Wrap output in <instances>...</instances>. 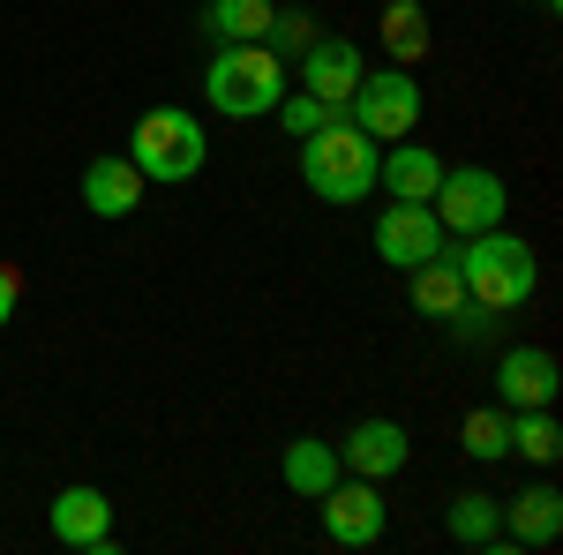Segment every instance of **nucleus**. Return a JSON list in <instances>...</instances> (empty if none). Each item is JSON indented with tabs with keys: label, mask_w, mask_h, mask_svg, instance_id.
I'll list each match as a JSON object with an SVG mask.
<instances>
[{
	"label": "nucleus",
	"mask_w": 563,
	"mask_h": 555,
	"mask_svg": "<svg viewBox=\"0 0 563 555\" xmlns=\"http://www.w3.org/2000/svg\"><path fill=\"white\" fill-rule=\"evenodd\" d=\"M541 8H563V0H541Z\"/></svg>",
	"instance_id": "26"
},
{
	"label": "nucleus",
	"mask_w": 563,
	"mask_h": 555,
	"mask_svg": "<svg viewBox=\"0 0 563 555\" xmlns=\"http://www.w3.org/2000/svg\"><path fill=\"white\" fill-rule=\"evenodd\" d=\"M278 0H203V38L211 45H263Z\"/></svg>",
	"instance_id": "18"
},
{
	"label": "nucleus",
	"mask_w": 563,
	"mask_h": 555,
	"mask_svg": "<svg viewBox=\"0 0 563 555\" xmlns=\"http://www.w3.org/2000/svg\"><path fill=\"white\" fill-rule=\"evenodd\" d=\"M451 248V233L435 225L429 203H384V218H376V256L398 263V270H413V263H429Z\"/></svg>",
	"instance_id": "9"
},
{
	"label": "nucleus",
	"mask_w": 563,
	"mask_h": 555,
	"mask_svg": "<svg viewBox=\"0 0 563 555\" xmlns=\"http://www.w3.org/2000/svg\"><path fill=\"white\" fill-rule=\"evenodd\" d=\"M346 121L361 135H376V143H398V135L421 129V84H413V68H376V76H361L346 98Z\"/></svg>",
	"instance_id": "6"
},
{
	"label": "nucleus",
	"mask_w": 563,
	"mask_h": 555,
	"mask_svg": "<svg viewBox=\"0 0 563 555\" xmlns=\"http://www.w3.org/2000/svg\"><path fill=\"white\" fill-rule=\"evenodd\" d=\"M429 211L443 233H488V225H504V211H511V188H504V173L488 166H443V180H435Z\"/></svg>",
	"instance_id": "5"
},
{
	"label": "nucleus",
	"mask_w": 563,
	"mask_h": 555,
	"mask_svg": "<svg viewBox=\"0 0 563 555\" xmlns=\"http://www.w3.org/2000/svg\"><path fill=\"white\" fill-rule=\"evenodd\" d=\"M406 278H413V308H421V315H435V323H443V315H451V308L466 300V286H459V263H451V248H443V256H429V263H413Z\"/></svg>",
	"instance_id": "20"
},
{
	"label": "nucleus",
	"mask_w": 563,
	"mask_h": 555,
	"mask_svg": "<svg viewBox=\"0 0 563 555\" xmlns=\"http://www.w3.org/2000/svg\"><path fill=\"white\" fill-rule=\"evenodd\" d=\"M129 166L158 188H180L211 166V129L188 113V106H151L143 121L129 129Z\"/></svg>",
	"instance_id": "3"
},
{
	"label": "nucleus",
	"mask_w": 563,
	"mask_h": 555,
	"mask_svg": "<svg viewBox=\"0 0 563 555\" xmlns=\"http://www.w3.org/2000/svg\"><path fill=\"white\" fill-rule=\"evenodd\" d=\"M361 76H368V68H361V45H353V38H323V31H316V45L301 53V90L331 98V106H346Z\"/></svg>",
	"instance_id": "13"
},
{
	"label": "nucleus",
	"mask_w": 563,
	"mask_h": 555,
	"mask_svg": "<svg viewBox=\"0 0 563 555\" xmlns=\"http://www.w3.org/2000/svg\"><path fill=\"white\" fill-rule=\"evenodd\" d=\"M339 473H346L339 466V443H323V435H294V443L278 451V480H286L294 496H308V503H316Z\"/></svg>",
	"instance_id": "16"
},
{
	"label": "nucleus",
	"mask_w": 563,
	"mask_h": 555,
	"mask_svg": "<svg viewBox=\"0 0 563 555\" xmlns=\"http://www.w3.org/2000/svg\"><path fill=\"white\" fill-rule=\"evenodd\" d=\"M443 533H451L459 548H488V541L504 533V503H496V496H481V488H466V496H451Z\"/></svg>",
	"instance_id": "19"
},
{
	"label": "nucleus",
	"mask_w": 563,
	"mask_h": 555,
	"mask_svg": "<svg viewBox=\"0 0 563 555\" xmlns=\"http://www.w3.org/2000/svg\"><path fill=\"white\" fill-rule=\"evenodd\" d=\"M143 188H151V180H143L129 158H90L84 166V211L106 218V225H113V218H135L143 211Z\"/></svg>",
	"instance_id": "14"
},
{
	"label": "nucleus",
	"mask_w": 563,
	"mask_h": 555,
	"mask_svg": "<svg viewBox=\"0 0 563 555\" xmlns=\"http://www.w3.org/2000/svg\"><path fill=\"white\" fill-rule=\"evenodd\" d=\"M15 300H23V270H15V263H0V331H8Z\"/></svg>",
	"instance_id": "25"
},
{
	"label": "nucleus",
	"mask_w": 563,
	"mask_h": 555,
	"mask_svg": "<svg viewBox=\"0 0 563 555\" xmlns=\"http://www.w3.org/2000/svg\"><path fill=\"white\" fill-rule=\"evenodd\" d=\"M413 458V435L398 421H353L346 435H339V466L361 473V480H384V473H398Z\"/></svg>",
	"instance_id": "11"
},
{
	"label": "nucleus",
	"mask_w": 563,
	"mask_h": 555,
	"mask_svg": "<svg viewBox=\"0 0 563 555\" xmlns=\"http://www.w3.org/2000/svg\"><path fill=\"white\" fill-rule=\"evenodd\" d=\"M45 525H53V541L60 548H84V555H113V503H106V488H60L53 503H45Z\"/></svg>",
	"instance_id": "8"
},
{
	"label": "nucleus",
	"mask_w": 563,
	"mask_h": 555,
	"mask_svg": "<svg viewBox=\"0 0 563 555\" xmlns=\"http://www.w3.org/2000/svg\"><path fill=\"white\" fill-rule=\"evenodd\" d=\"M504 533H511V548H556L563 541V496L549 480L519 488V496L504 503Z\"/></svg>",
	"instance_id": "15"
},
{
	"label": "nucleus",
	"mask_w": 563,
	"mask_h": 555,
	"mask_svg": "<svg viewBox=\"0 0 563 555\" xmlns=\"http://www.w3.org/2000/svg\"><path fill=\"white\" fill-rule=\"evenodd\" d=\"M459 451L481 458V466H496V458H511V406H481L459 421Z\"/></svg>",
	"instance_id": "21"
},
{
	"label": "nucleus",
	"mask_w": 563,
	"mask_h": 555,
	"mask_svg": "<svg viewBox=\"0 0 563 555\" xmlns=\"http://www.w3.org/2000/svg\"><path fill=\"white\" fill-rule=\"evenodd\" d=\"M556 353L549 345H511L504 360H496V398L511 406V413H533V406H556Z\"/></svg>",
	"instance_id": "10"
},
{
	"label": "nucleus",
	"mask_w": 563,
	"mask_h": 555,
	"mask_svg": "<svg viewBox=\"0 0 563 555\" xmlns=\"http://www.w3.org/2000/svg\"><path fill=\"white\" fill-rule=\"evenodd\" d=\"M511 451L519 458H533V466H556L563 458V428L549 406H533V413H511Z\"/></svg>",
	"instance_id": "22"
},
{
	"label": "nucleus",
	"mask_w": 563,
	"mask_h": 555,
	"mask_svg": "<svg viewBox=\"0 0 563 555\" xmlns=\"http://www.w3.org/2000/svg\"><path fill=\"white\" fill-rule=\"evenodd\" d=\"M451 263H459V286H466V300L496 308V315L526 308V300H533V286H541V263H533V248H526L519 233H504V225L466 233Z\"/></svg>",
	"instance_id": "1"
},
{
	"label": "nucleus",
	"mask_w": 563,
	"mask_h": 555,
	"mask_svg": "<svg viewBox=\"0 0 563 555\" xmlns=\"http://www.w3.org/2000/svg\"><path fill=\"white\" fill-rule=\"evenodd\" d=\"M376 180L390 188V203H429V196H435V180H443V158H435L429 143L398 135L390 151H376Z\"/></svg>",
	"instance_id": "12"
},
{
	"label": "nucleus",
	"mask_w": 563,
	"mask_h": 555,
	"mask_svg": "<svg viewBox=\"0 0 563 555\" xmlns=\"http://www.w3.org/2000/svg\"><path fill=\"white\" fill-rule=\"evenodd\" d=\"M376 38H384V53H390V68H421L429 60V8L421 0H390L384 8V23H376Z\"/></svg>",
	"instance_id": "17"
},
{
	"label": "nucleus",
	"mask_w": 563,
	"mask_h": 555,
	"mask_svg": "<svg viewBox=\"0 0 563 555\" xmlns=\"http://www.w3.org/2000/svg\"><path fill=\"white\" fill-rule=\"evenodd\" d=\"M376 135H361L346 113H331L316 135H301V180L308 196H323V203H361L368 188H376Z\"/></svg>",
	"instance_id": "2"
},
{
	"label": "nucleus",
	"mask_w": 563,
	"mask_h": 555,
	"mask_svg": "<svg viewBox=\"0 0 563 555\" xmlns=\"http://www.w3.org/2000/svg\"><path fill=\"white\" fill-rule=\"evenodd\" d=\"M271 113H278V129L301 143V135H316L323 121H331V113H346V106H331V98H316V90H286V98H278Z\"/></svg>",
	"instance_id": "23"
},
{
	"label": "nucleus",
	"mask_w": 563,
	"mask_h": 555,
	"mask_svg": "<svg viewBox=\"0 0 563 555\" xmlns=\"http://www.w3.org/2000/svg\"><path fill=\"white\" fill-rule=\"evenodd\" d=\"M203 98H211L225 121H263V113L286 98V60H278L271 45H211Z\"/></svg>",
	"instance_id": "4"
},
{
	"label": "nucleus",
	"mask_w": 563,
	"mask_h": 555,
	"mask_svg": "<svg viewBox=\"0 0 563 555\" xmlns=\"http://www.w3.org/2000/svg\"><path fill=\"white\" fill-rule=\"evenodd\" d=\"M316 503H323V533H331L339 548H376V541H384V496H376V480H361V473L346 480V473H339Z\"/></svg>",
	"instance_id": "7"
},
{
	"label": "nucleus",
	"mask_w": 563,
	"mask_h": 555,
	"mask_svg": "<svg viewBox=\"0 0 563 555\" xmlns=\"http://www.w3.org/2000/svg\"><path fill=\"white\" fill-rule=\"evenodd\" d=\"M263 45H271L278 60H301L308 45H316V15H308V8H271V31H263Z\"/></svg>",
	"instance_id": "24"
}]
</instances>
